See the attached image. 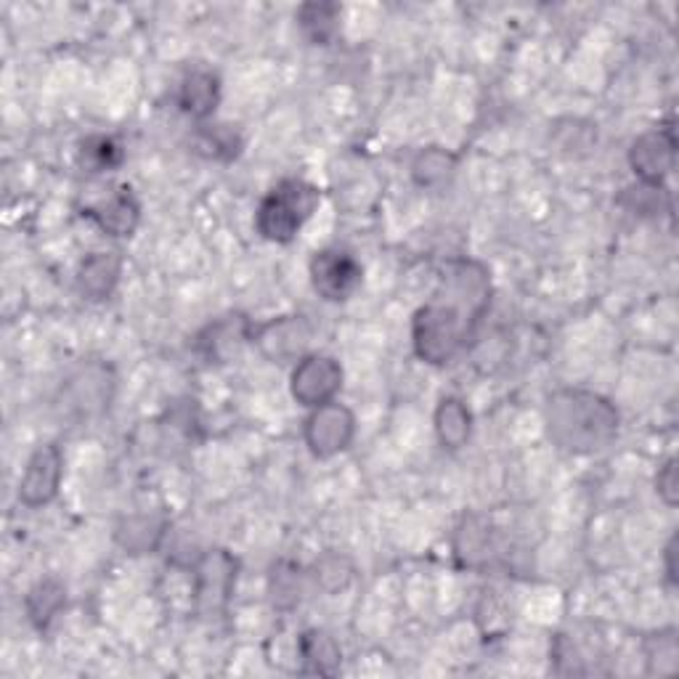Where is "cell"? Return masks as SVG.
Instances as JSON below:
<instances>
[{"instance_id":"1","label":"cell","mask_w":679,"mask_h":679,"mask_svg":"<svg viewBox=\"0 0 679 679\" xmlns=\"http://www.w3.org/2000/svg\"><path fill=\"white\" fill-rule=\"evenodd\" d=\"M491 300L489 271L476 260H455L446 269L433 298L415 313L411 340L422 361L449 363L476 338Z\"/></svg>"},{"instance_id":"2","label":"cell","mask_w":679,"mask_h":679,"mask_svg":"<svg viewBox=\"0 0 679 679\" xmlns=\"http://www.w3.org/2000/svg\"><path fill=\"white\" fill-rule=\"evenodd\" d=\"M547 430L562 451L592 455L619 436V411L587 390H560L547 403Z\"/></svg>"},{"instance_id":"3","label":"cell","mask_w":679,"mask_h":679,"mask_svg":"<svg viewBox=\"0 0 679 679\" xmlns=\"http://www.w3.org/2000/svg\"><path fill=\"white\" fill-rule=\"evenodd\" d=\"M319 189L303 178H287L260 202L256 226L269 242L287 244L298 237L303 223L319 208Z\"/></svg>"},{"instance_id":"4","label":"cell","mask_w":679,"mask_h":679,"mask_svg":"<svg viewBox=\"0 0 679 679\" xmlns=\"http://www.w3.org/2000/svg\"><path fill=\"white\" fill-rule=\"evenodd\" d=\"M353 430L356 420L351 409L329 401L313 409V415L306 420V443L317 457H334L353 441Z\"/></svg>"},{"instance_id":"5","label":"cell","mask_w":679,"mask_h":679,"mask_svg":"<svg viewBox=\"0 0 679 679\" xmlns=\"http://www.w3.org/2000/svg\"><path fill=\"white\" fill-rule=\"evenodd\" d=\"M342 388L340 363L329 356H306L292 372V396L303 407H324Z\"/></svg>"},{"instance_id":"6","label":"cell","mask_w":679,"mask_h":679,"mask_svg":"<svg viewBox=\"0 0 679 679\" xmlns=\"http://www.w3.org/2000/svg\"><path fill=\"white\" fill-rule=\"evenodd\" d=\"M311 281L324 300H348L361 284V266L351 252L321 250L311 260Z\"/></svg>"},{"instance_id":"7","label":"cell","mask_w":679,"mask_h":679,"mask_svg":"<svg viewBox=\"0 0 679 679\" xmlns=\"http://www.w3.org/2000/svg\"><path fill=\"white\" fill-rule=\"evenodd\" d=\"M61 468L64 459L57 443L38 446L36 455L27 462L24 476L19 480V499L27 507H43L57 497L61 483Z\"/></svg>"},{"instance_id":"8","label":"cell","mask_w":679,"mask_h":679,"mask_svg":"<svg viewBox=\"0 0 679 679\" xmlns=\"http://www.w3.org/2000/svg\"><path fill=\"white\" fill-rule=\"evenodd\" d=\"M675 130L671 128H656L650 133H642L640 139L632 143L629 152V162H632L635 173L642 178V183H656L661 187L663 178L675 168Z\"/></svg>"},{"instance_id":"9","label":"cell","mask_w":679,"mask_h":679,"mask_svg":"<svg viewBox=\"0 0 679 679\" xmlns=\"http://www.w3.org/2000/svg\"><path fill=\"white\" fill-rule=\"evenodd\" d=\"M112 372L104 363H88L86 369H80L78 375L72 377L70 386H67V396H70V409L80 411V415L91 417L99 415L109 407V399H112Z\"/></svg>"},{"instance_id":"10","label":"cell","mask_w":679,"mask_h":679,"mask_svg":"<svg viewBox=\"0 0 679 679\" xmlns=\"http://www.w3.org/2000/svg\"><path fill=\"white\" fill-rule=\"evenodd\" d=\"M86 216H91L107 234L112 237H130L139 226L141 218V204L133 197V191L128 187H118L112 194L99 200L86 210Z\"/></svg>"},{"instance_id":"11","label":"cell","mask_w":679,"mask_h":679,"mask_svg":"<svg viewBox=\"0 0 679 679\" xmlns=\"http://www.w3.org/2000/svg\"><path fill=\"white\" fill-rule=\"evenodd\" d=\"M237 562L226 552H212L197 566V602L208 610H218L229 600L234 585Z\"/></svg>"},{"instance_id":"12","label":"cell","mask_w":679,"mask_h":679,"mask_svg":"<svg viewBox=\"0 0 679 679\" xmlns=\"http://www.w3.org/2000/svg\"><path fill=\"white\" fill-rule=\"evenodd\" d=\"M218 101H221V80L218 74L208 70H194L183 78L181 88H178V104L187 114L197 120L210 118L216 112Z\"/></svg>"},{"instance_id":"13","label":"cell","mask_w":679,"mask_h":679,"mask_svg":"<svg viewBox=\"0 0 679 679\" xmlns=\"http://www.w3.org/2000/svg\"><path fill=\"white\" fill-rule=\"evenodd\" d=\"M260 346H263V351L271 356V359L284 361L292 359V356L303 353L306 342H308V329L300 317H287V319H277L271 321V324H266L258 332L256 338Z\"/></svg>"},{"instance_id":"14","label":"cell","mask_w":679,"mask_h":679,"mask_svg":"<svg viewBox=\"0 0 679 679\" xmlns=\"http://www.w3.org/2000/svg\"><path fill=\"white\" fill-rule=\"evenodd\" d=\"M120 258L114 252H93L91 258L82 260L78 273V287L88 300H104L112 294L114 284L120 279Z\"/></svg>"},{"instance_id":"15","label":"cell","mask_w":679,"mask_h":679,"mask_svg":"<svg viewBox=\"0 0 679 679\" xmlns=\"http://www.w3.org/2000/svg\"><path fill=\"white\" fill-rule=\"evenodd\" d=\"M300 656L306 661V671H311V675H334L340 667L338 642L319 629H311L300 637Z\"/></svg>"},{"instance_id":"16","label":"cell","mask_w":679,"mask_h":679,"mask_svg":"<svg viewBox=\"0 0 679 679\" xmlns=\"http://www.w3.org/2000/svg\"><path fill=\"white\" fill-rule=\"evenodd\" d=\"M470 422V411L459 399H443L436 411V430L446 449H459V446L468 443Z\"/></svg>"},{"instance_id":"17","label":"cell","mask_w":679,"mask_h":679,"mask_svg":"<svg viewBox=\"0 0 679 679\" xmlns=\"http://www.w3.org/2000/svg\"><path fill=\"white\" fill-rule=\"evenodd\" d=\"M491 533L478 518H468L457 531V555L462 566H483L491 558Z\"/></svg>"},{"instance_id":"18","label":"cell","mask_w":679,"mask_h":679,"mask_svg":"<svg viewBox=\"0 0 679 679\" xmlns=\"http://www.w3.org/2000/svg\"><path fill=\"white\" fill-rule=\"evenodd\" d=\"M162 533H164V520L162 518L136 516V518H128L126 523L120 526L118 539L128 552L141 555V552L154 550L157 541L162 539Z\"/></svg>"},{"instance_id":"19","label":"cell","mask_w":679,"mask_h":679,"mask_svg":"<svg viewBox=\"0 0 679 679\" xmlns=\"http://www.w3.org/2000/svg\"><path fill=\"white\" fill-rule=\"evenodd\" d=\"M64 600V587H61L59 581H38V585L30 589V595H27V613H30V619L38 629H43L48 627V621L59 613Z\"/></svg>"},{"instance_id":"20","label":"cell","mask_w":679,"mask_h":679,"mask_svg":"<svg viewBox=\"0 0 679 679\" xmlns=\"http://www.w3.org/2000/svg\"><path fill=\"white\" fill-rule=\"evenodd\" d=\"M457 170L455 154L443 152V149H425V152L417 157L415 164H411V176L420 187H441V183L449 181Z\"/></svg>"},{"instance_id":"21","label":"cell","mask_w":679,"mask_h":679,"mask_svg":"<svg viewBox=\"0 0 679 679\" xmlns=\"http://www.w3.org/2000/svg\"><path fill=\"white\" fill-rule=\"evenodd\" d=\"M338 19H340V9L332 3H308L298 13V22L303 27L306 36L311 38L313 43L321 46H327L329 40L334 38V32H338Z\"/></svg>"},{"instance_id":"22","label":"cell","mask_w":679,"mask_h":679,"mask_svg":"<svg viewBox=\"0 0 679 679\" xmlns=\"http://www.w3.org/2000/svg\"><path fill=\"white\" fill-rule=\"evenodd\" d=\"M80 162L91 173H104V170H114L122 162V149L114 139L107 136H93L80 147Z\"/></svg>"},{"instance_id":"23","label":"cell","mask_w":679,"mask_h":679,"mask_svg":"<svg viewBox=\"0 0 679 679\" xmlns=\"http://www.w3.org/2000/svg\"><path fill=\"white\" fill-rule=\"evenodd\" d=\"M244 338H247V324L239 317H234V321H221V324L210 327L208 334L200 340V346L208 348L210 359H221L226 351H231V348Z\"/></svg>"},{"instance_id":"24","label":"cell","mask_w":679,"mask_h":679,"mask_svg":"<svg viewBox=\"0 0 679 679\" xmlns=\"http://www.w3.org/2000/svg\"><path fill=\"white\" fill-rule=\"evenodd\" d=\"M200 147L210 149V157H218V160H231V157L239 154V136L229 126H216V128H204L200 130Z\"/></svg>"},{"instance_id":"25","label":"cell","mask_w":679,"mask_h":679,"mask_svg":"<svg viewBox=\"0 0 679 679\" xmlns=\"http://www.w3.org/2000/svg\"><path fill=\"white\" fill-rule=\"evenodd\" d=\"M623 200H635L632 210L640 212V216H650V212L661 210V200H667V194L656 183H640L637 189H629Z\"/></svg>"},{"instance_id":"26","label":"cell","mask_w":679,"mask_h":679,"mask_svg":"<svg viewBox=\"0 0 679 679\" xmlns=\"http://www.w3.org/2000/svg\"><path fill=\"white\" fill-rule=\"evenodd\" d=\"M317 571H319L317 576L321 579V585H327L329 576H334V589L346 587L348 581H351V573H353L351 566H348V562L342 558H338V555H329V558L321 560Z\"/></svg>"},{"instance_id":"27","label":"cell","mask_w":679,"mask_h":679,"mask_svg":"<svg viewBox=\"0 0 679 679\" xmlns=\"http://www.w3.org/2000/svg\"><path fill=\"white\" fill-rule=\"evenodd\" d=\"M300 576H298V571H292L290 573H284L281 571V566L277 568V573H273V600L279 602L281 606V600L284 598H292V602L300 598Z\"/></svg>"},{"instance_id":"28","label":"cell","mask_w":679,"mask_h":679,"mask_svg":"<svg viewBox=\"0 0 679 679\" xmlns=\"http://www.w3.org/2000/svg\"><path fill=\"white\" fill-rule=\"evenodd\" d=\"M656 486H658V493L663 497V502H669V505L677 502V462L675 459H669V462L661 468V472H658Z\"/></svg>"}]
</instances>
